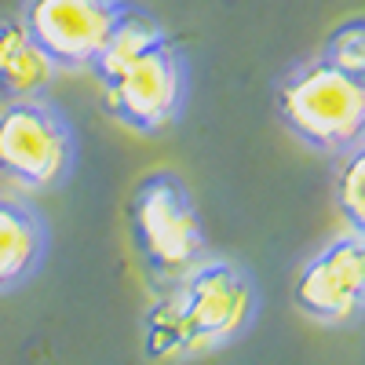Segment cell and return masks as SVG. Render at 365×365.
<instances>
[{
	"label": "cell",
	"mask_w": 365,
	"mask_h": 365,
	"mask_svg": "<svg viewBox=\"0 0 365 365\" xmlns=\"http://www.w3.org/2000/svg\"><path fill=\"white\" fill-rule=\"evenodd\" d=\"M187 91H190L187 63H182V55L168 37L158 41L154 48H146L110 81H103L110 113L139 135L168 132L179 120L182 106H187Z\"/></svg>",
	"instance_id": "5b68a950"
},
{
	"label": "cell",
	"mask_w": 365,
	"mask_h": 365,
	"mask_svg": "<svg viewBox=\"0 0 365 365\" xmlns=\"http://www.w3.org/2000/svg\"><path fill=\"white\" fill-rule=\"evenodd\" d=\"M146 314V351L208 354L245 336L259 314L256 278L230 259H197Z\"/></svg>",
	"instance_id": "6da1fadb"
},
{
	"label": "cell",
	"mask_w": 365,
	"mask_h": 365,
	"mask_svg": "<svg viewBox=\"0 0 365 365\" xmlns=\"http://www.w3.org/2000/svg\"><path fill=\"white\" fill-rule=\"evenodd\" d=\"M125 0H26L22 26L55 70H88Z\"/></svg>",
	"instance_id": "52a82bcc"
},
{
	"label": "cell",
	"mask_w": 365,
	"mask_h": 365,
	"mask_svg": "<svg viewBox=\"0 0 365 365\" xmlns=\"http://www.w3.org/2000/svg\"><path fill=\"white\" fill-rule=\"evenodd\" d=\"M77 168V132L44 96L0 106V175L26 190H55Z\"/></svg>",
	"instance_id": "277c9868"
},
{
	"label": "cell",
	"mask_w": 365,
	"mask_h": 365,
	"mask_svg": "<svg viewBox=\"0 0 365 365\" xmlns=\"http://www.w3.org/2000/svg\"><path fill=\"white\" fill-rule=\"evenodd\" d=\"M318 58H322V63H329V66H336L340 73H351V77H361L365 81V22L361 19H351V22L336 26L325 37Z\"/></svg>",
	"instance_id": "7c38bea8"
},
{
	"label": "cell",
	"mask_w": 365,
	"mask_h": 365,
	"mask_svg": "<svg viewBox=\"0 0 365 365\" xmlns=\"http://www.w3.org/2000/svg\"><path fill=\"white\" fill-rule=\"evenodd\" d=\"M340 161L336 175V205L347 220V230L365 234V146L347 150Z\"/></svg>",
	"instance_id": "8fae6325"
},
{
	"label": "cell",
	"mask_w": 365,
	"mask_h": 365,
	"mask_svg": "<svg viewBox=\"0 0 365 365\" xmlns=\"http://www.w3.org/2000/svg\"><path fill=\"white\" fill-rule=\"evenodd\" d=\"M51 77H55L51 58L26 34L22 19L0 22V91H4L8 99L44 96Z\"/></svg>",
	"instance_id": "9c48e42d"
},
{
	"label": "cell",
	"mask_w": 365,
	"mask_h": 365,
	"mask_svg": "<svg viewBox=\"0 0 365 365\" xmlns=\"http://www.w3.org/2000/svg\"><path fill=\"white\" fill-rule=\"evenodd\" d=\"M51 249L48 220L19 197H0V292L26 285Z\"/></svg>",
	"instance_id": "ba28073f"
},
{
	"label": "cell",
	"mask_w": 365,
	"mask_h": 365,
	"mask_svg": "<svg viewBox=\"0 0 365 365\" xmlns=\"http://www.w3.org/2000/svg\"><path fill=\"white\" fill-rule=\"evenodd\" d=\"M278 120L292 139L325 158H344L365 143V81L322 58H303L274 88Z\"/></svg>",
	"instance_id": "7a4b0ae2"
},
{
	"label": "cell",
	"mask_w": 365,
	"mask_h": 365,
	"mask_svg": "<svg viewBox=\"0 0 365 365\" xmlns=\"http://www.w3.org/2000/svg\"><path fill=\"white\" fill-rule=\"evenodd\" d=\"M292 307L318 325H354L365 311V234L332 237L299 267Z\"/></svg>",
	"instance_id": "8992f818"
},
{
	"label": "cell",
	"mask_w": 365,
	"mask_h": 365,
	"mask_svg": "<svg viewBox=\"0 0 365 365\" xmlns=\"http://www.w3.org/2000/svg\"><path fill=\"white\" fill-rule=\"evenodd\" d=\"M132 241L150 278L175 282L205 259V223L194 194L175 172H150L128 201Z\"/></svg>",
	"instance_id": "3957f363"
},
{
	"label": "cell",
	"mask_w": 365,
	"mask_h": 365,
	"mask_svg": "<svg viewBox=\"0 0 365 365\" xmlns=\"http://www.w3.org/2000/svg\"><path fill=\"white\" fill-rule=\"evenodd\" d=\"M165 37H168L165 26H161L154 15L125 0V8L117 11V19H113V26H110V34H106L103 48L96 51V58H91L88 70L96 73V81L103 84V81H110L117 70H125L132 58H139L146 48H154V44L165 41Z\"/></svg>",
	"instance_id": "30bf717a"
}]
</instances>
